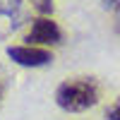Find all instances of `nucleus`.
Listing matches in <instances>:
<instances>
[{
	"instance_id": "f257e3e1",
	"label": "nucleus",
	"mask_w": 120,
	"mask_h": 120,
	"mask_svg": "<svg viewBox=\"0 0 120 120\" xmlns=\"http://www.w3.org/2000/svg\"><path fill=\"white\" fill-rule=\"evenodd\" d=\"M96 101L98 86L94 79H70V82H63L55 91V103L67 113H82L96 106Z\"/></svg>"
},
{
	"instance_id": "f03ea898",
	"label": "nucleus",
	"mask_w": 120,
	"mask_h": 120,
	"mask_svg": "<svg viewBox=\"0 0 120 120\" xmlns=\"http://www.w3.org/2000/svg\"><path fill=\"white\" fill-rule=\"evenodd\" d=\"M26 46H55L63 41V31L51 17H38L26 34Z\"/></svg>"
},
{
	"instance_id": "7ed1b4c3",
	"label": "nucleus",
	"mask_w": 120,
	"mask_h": 120,
	"mask_svg": "<svg viewBox=\"0 0 120 120\" xmlns=\"http://www.w3.org/2000/svg\"><path fill=\"white\" fill-rule=\"evenodd\" d=\"M7 55L22 67H43L53 60L51 51L38 48V46H10Z\"/></svg>"
},
{
	"instance_id": "20e7f679",
	"label": "nucleus",
	"mask_w": 120,
	"mask_h": 120,
	"mask_svg": "<svg viewBox=\"0 0 120 120\" xmlns=\"http://www.w3.org/2000/svg\"><path fill=\"white\" fill-rule=\"evenodd\" d=\"M22 7V0H0V15L5 17H15Z\"/></svg>"
},
{
	"instance_id": "39448f33",
	"label": "nucleus",
	"mask_w": 120,
	"mask_h": 120,
	"mask_svg": "<svg viewBox=\"0 0 120 120\" xmlns=\"http://www.w3.org/2000/svg\"><path fill=\"white\" fill-rule=\"evenodd\" d=\"M34 5H36V10L41 15H51L53 12V0H34Z\"/></svg>"
},
{
	"instance_id": "423d86ee",
	"label": "nucleus",
	"mask_w": 120,
	"mask_h": 120,
	"mask_svg": "<svg viewBox=\"0 0 120 120\" xmlns=\"http://www.w3.org/2000/svg\"><path fill=\"white\" fill-rule=\"evenodd\" d=\"M106 115H108V120H120V101L113 103L111 108H108V113H106Z\"/></svg>"
},
{
	"instance_id": "0eeeda50",
	"label": "nucleus",
	"mask_w": 120,
	"mask_h": 120,
	"mask_svg": "<svg viewBox=\"0 0 120 120\" xmlns=\"http://www.w3.org/2000/svg\"><path fill=\"white\" fill-rule=\"evenodd\" d=\"M101 3H103V7H106V10H115L120 0H101Z\"/></svg>"
},
{
	"instance_id": "6e6552de",
	"label": "nucleus",
	"mask_w": 120,
	"mask_h": 120,
	"mask_svg": "<svg viewBox=\"0 0 120 120\" xmlns=\"http://www.w3.org/2000/svg\"><path fill=\"white\" fill-rule=\"evenodd\" d=\"M113 12H115V15H118V19H120V3H118V7L113 10Z\"/></svg>"
}]
</instances>
